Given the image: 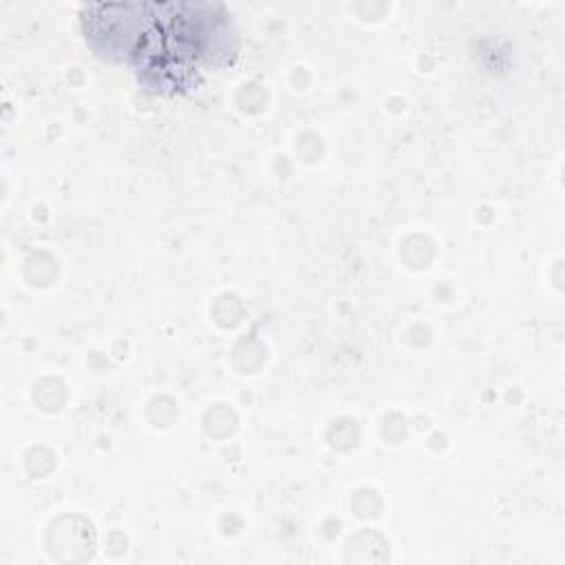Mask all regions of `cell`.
<instances>
[{"label":"cell","mask_w":565,"mask_h":565,"mask_svg":"<svg viewBox=\"0 0 565 565\" xmlns=\"http://www.w3.org/2000/svg\"><path fill=\"white\" fill-rule=\"evenodd\" d=\"M86 40L161 95L190 90L236 53L230 13L210 2H108L82 11Z\"/></svg>","instance_id":"cell-1"}]
</instances>
